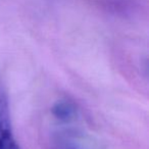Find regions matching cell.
<instances>
[{
  "mask_svg": "<svg viewBox=\"0 0 149 149\" xmlns=\"http://www.w3.org/2000/svg\"><path fill=\"white\" fill-rule=\"evenodd\" d=\"M0 149H19L11 128L6 92L0 83Z\"/></svg>",
  "mask_w": 149,
  "mask_h": 149,
  "instance_id": "1",
  "label": "cell"
},
{
  "mask_svg": "<svg viewBox=\"0 0 149 149\" xmlns=\"http://www.w3.org/2000/svg\"><path fill=\"white\" fill-rule=\"evenodd\" d=\"M51 114L60 123H70L76 118L78 114L77 107L68 100H58L52 105Z\"/></svg>",
  "mask_w": 149,
  "mask_h": 149,
  "instance_id": "2",
  "label": "cell"
},
{
  "mask_svg": "<svg viewBox=\"0 0 149 149\" xmlns=\"http://www.w3.org/2000/svg\"><path fill=\"white\" fill-rule=\"evenodd\" d=\"M48 149H86L78 140L76 135L70 133H58L54 135L49 142Z\"/></svg>",
  "mask_w": 149,
  "mask_h": 149,
  "instance_id": "3",
  "label": "cell"
}]
</instances>
